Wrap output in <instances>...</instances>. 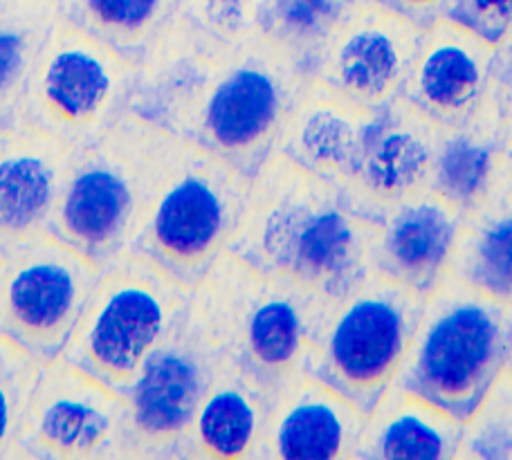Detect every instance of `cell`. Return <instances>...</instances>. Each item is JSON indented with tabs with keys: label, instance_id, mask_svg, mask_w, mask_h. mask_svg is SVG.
I'll return each instance as SVG.
<instances>
[{
	"label": "cell",
	"instance_id": "1",
	"mask_svg": "<svg viewBox=\"0 0 512 460\" xmlns=\"http://www.w3.org/2000/svg\"><path fill=\"white\" fill-rule=\"evenodd\" d=\"M376 232L378 225L346 209L333 184L272 158L252 178L248 211L227 254L331 303L373 274Z\"/></svg>",
	"mask_w": 512,
	"mask_h": 460
},
{
	"label": "cell",
	"instance_id": "2",
	"mask_svg": "<svg viewBox=\"0 0 512 460\" xmlns=\"http://www.w3.org/2000/svg\"><path fill=\"white\" fill-rule=\"evenodd\" d=\"M182 144L126 115L95 144L75 153L50 236L99 270L128 254Z\"/></svg>",
	"mask_w": 512,
	"mask_h": 460
},
{
	"label": "cell",
	"instance_id": "3",
	"mask_svg": "<svg viewBox=\"0 0 512 460\" xmlns=\"http://www.w3.org/2000/svg\"><path fill=\"white\" fill-rule=\"evenodd\" d=\"M221 362L270 404L304 380L310 344L326 303L223 254L194 290Z\"/></svg>",
	"mask_w": 512,
	"mask_h": 460
},
{
	"label": "cell",
	"instance_id": "4",
	"mask_svg": "<svg viewBox=\"0 0 512 460\" xmlns=\"http://www.w3.org/2000/svg\"><path fill=\"white\" fill-rule=\"evenodd\" d=\"M508 351L510 308L447 276L425 299L391 389L465 422L506 373Z\"/></svg>",
	"mask_w": 512,
	"mask_h": 460
},
{
	"label": "cell",
	"instance_id": "5",
	"mask_svg": "<svg viewBox=\"0 0 512 460\" xmlns=\"http://www.w3.org/2000/svg\"><path fill=\"white\" fill-rule=\"evenodd\" d=\"M191 299L158 265L124 254L102 270L59 360L126 398Z\"/></svg>",
	"mask_w": 512,
	"mask_h": 460
},
{
	"label": "cell",
	"instance_id": "6",
	"mask_svg": "<svg viewBox=\"0 0 512 460\" xmlns=\"http://www.w3.org/2000/svg\"><path fill=\"white\" fill-rule=\"evenodd\" d=\"M423 308L416 292L369 274L324 306L306 375L369 416L393 386Z\"/></svg>",
	"mask_w": 512,
	"mask_h": 460
},
{
	"label": "cell",
	"instance_id": "7",
	"mask_svg": "<svg viewBox=\"0 0 512 460\" xmlns=\"http://www.w3.org/2000/svg\"><path fill=\"white\" fill-rule=\"evenodd\" d=\"M250 184L221 158L185 142L128 254L196 290L239 234Z\"/></svg>",
	"mask_w": 512,
	"mask_h": 460
},
{
	"label": "cell",
	"instance_id": "8",
	"mask_svg": "<svg viewBox=\"0 0 512 460\" xmlns=\"http://www.w3.org/2000/svg\"><path fill=\"white\" fill-rule=\"evenodd\" d=\"M135 66L59 18L27 81L21 126L86 149L128 115Z\"/></svg>",
	"mask_w": 512,
	"mask_h": 460
},
{
	"label": "cell",
	"instance_id": "9",
	"mask_svg": "<svg viewBox=\"0 0 512 460\" xmlns=\"http://www.w3.org/2000/svg\"><path fill=\"white\" fill-rule=\"evenodd\" d=\"M306 81L263 36L243 45L216 75L189 144L252 180L274 158L283 124Z\"/></svg>",
	"mask_w": 512,
	"mask_h": 460
},
{
	"label": "cell",
	"instance_id": "10",
	"mask_svg": "<svg viewBox=\"0 0 512 460\" xmlns=\"http://www.w3.org/2000/svg\"><path fill=\"white\" fill-rule=\"evenodd\" d=\"M102 270L57 238H43L7 265L0 337L45 366L66 351Z\"/></svg>",
	"mask_w": 512,
	"mask_h": 460
},
{
	"label": "cell",
	"instance_id": "11",
	"mask_svg": "<svg viewBox=\"0 0 512 460\" xmlns=\"http://www.w3.org/2000/svg\"><path fill=\"white\" fill-rule=\"evenodd\" d=\"M218 366L221 355L191 299L126 395V447L149 460H171Z\"/></svg>",
	"mask_w": 512,
	"mask_h": 460
},
{
	"label": "cell",
	"instance_id": "12",
	"mask_svg": "<svg viewBox=\"0 0 512 460\" xmlns=\"http://www.w3.org/2000/svg\"><path fill=\"white\" fill-rule=\"evenodd\" d=\"M16 447L36 460H106L126 447V398L66 362L45 364Z\"/></svg>",
	"mask_w": 512,
	"mask_h": 460
},
{
	"label": "cell",
	"instance_id": "13",
	"mask_svg": "<svg viewBox=\"0 0 512 460\" xmlns=\"http://www.w3.org/2000/svg\"><path fill=\"white\" fill-rule=\"evenodd\" d=\"M420 41L416 23L373 0L328 36L310 79L376 110L398 97Z\"/></svg>",
	"mask_w": 512,
	"mask_h": 460
},
{
	"label": "cell",
	"instance_id": "14",
	"mask_svg": "<svg viewBox=\"0 0 512 460\" xmlns=\"http://www.w3.org/2000/svg\"><path fill=\"white\" fill-rule=\"evenodd\" d=\"M232 52L173 14L135 63L128 115L189 144L200 106Z\"/></svg>",
	"mask_w": 512,
	"mask_h": 460
},
{
	"label": "cell",
	"instance_id": "15",
	"mask_svg": "<svg viewBox=\"0 0 512 460\" xmlns=\"http://www.w3.org/2000/svg\"><path fill=\"white\" fill-rule=\"evenodd\" d=\"M436 126L400 97L371 113L358 160L340 193L346 209L380 225L389 211L427 189Z\"/></svg>",
	"mask_w": 512,
	"mask_h": 460
},
{
	"label": "cell",
	"instance_id": "16",
	"mask_svg": "<svg viewBox=\"0 0 512 460\" xmlns=\"http://www.w3.org/2000/svg\"><path fill=\"white\" fill-rule=\"evenodd\" d=\"M497 45L441 18L423 30L398 97L434 126H459L488 97Z\"/></svg>",
	"mask_w": 512,
	"mask_h": 460
},
{
	"label": "cell",
	"instance_id": "17",
	"mask_svg": "<svg viewBox=\"0 0 512 460\" xmlns=\"http://www.w3.org/2000/svg\"><path fill=\"white\" fill-rule=\"evenodd\" d=\"M75 153L34 128L0 131V256L5 261L50 236Z\"/></svg>",
	"mask_w": 512,
	"mask_h": 460
},
{
	"label": "cell",
	"instance_id": "18",
	"mask_svg": "<svg viewBox=\"0 0 512 460\" xmlns=\"http://www.w3.org/2000/svg\"><path fill=\"white\" fill-rule=\"evenodd\" d=\"M461 227V211L423 189L393 207L378 225L371 270L391 283L432 297L447 274Z\"/></svg>",
	"mask_w": 512,
	"mask_h": 460
},
{
	"label": "cell",
	"instance_id": "19",
	"mask_svg": "<svg viewBox=\"0 0 512 460\" xmlns=\"http://www.w3.org/2000/svg\"><path fill=\"white\" fill-rule=\"evenodd\" d=\"M371 113L308 79L283 124L274 158L340 189L358 160Z\"/></svg>",
	"mask_w": 512,
	"mask_h": 460
},
{
	"label": "cell",
	"instance_id": "20",
	"mask_svg": "<svg viewBox=\"0 0 512 460\" xmlns=\"http://www.w3.org/2000/svg\"><path fill=\"white\" fill-rule=\"evenodd\" d=\"M364 413L304 377L270 404L254 460H353Z\"/></svg>",
	"mask_w": 512,
	"mask_h": 460
},
{
	"label": "cell",
	"instance_id": "21",
	"mask_svg": "<svg viewBox=\"0 0 512 460\" xmlns=\"http://www.w3.org/2000/svg\"><path fill=\"white\" fill-rule=\"evenodd\" d=\"M268 411L270 400L221 362L173 449V460H254Z\"/></svg>",
	"mask_w": 512,
	"mask_h": 460
},
{
	"label": "cell",
	"instance_id": "22",
	"mask_svg": "<svg viewBox=\"0 0 512 460\" xmlns=\"http://www.w3.org/2000/svg\"><path fill=\"white\" fill-rule=\"evenodd\" d=\"M501 128V106L490 90L468 122L436 126L427 189L450 202L461 216L488 196L504 171L506 151Z\"/></svg>",
	"mask_w": 512,
	"mask_h": 460
},
{
	"label": "cell",
	"instance_id": "23",
	"mask_svg": "<svg viewBox=\"0 0 512 460\" xmlns=\"http://www.w3.org/2000/svg\"><path fill=\"white\" fill-rule=\"evenodd\" d=\"M463 422L425 400L389 389L364 416L353 460H459Z\"/></svg>",
	"mask_w": 512,
	"mask_h": 460
},
{
	"label": "cell",
	"instance_id": "24",
	"mask_svg": "<svg viewBox=\"0 0 512 460\" xmlns=\"http://www.w3.org/2000/svg\"><path fill=\"white\" fill-rule=\"evenodd\" d=\"M447 276L512 306V176L506 164L488 196L461 216Z\"/></svg>",
	"mask_w": 512,
	"mask_h": 460
},
{
	"label": "cell",
	"instance_id": "25",
	"mask_svg": "<svg viewBox=\"0 0 512 460\" xmlns=\"http://www.w3.org/2000/svg\"><path fill=\"white\" fill-rule=\"evenodd\" d=\"M59 23V0H0V131L21 126L27 81Z\"/></svg>",
	"mask_w": 512,
	"mask_h": 460
},
{
	"label": "cell",
	"instance_id": "26",
	"mask_svg": "<svg viewBox=\"0 0 512 460\" xmlns=\"http://www.w3.org/2000/svg\"><path fill=\"white\" fill-rule=\"evenodd\" d=\"M180 0H59V18L133 66L176 14Z\"/></svg>",
	"mask_w": 512,
	"mask_h": 460
},
{
	"label": "cell",
	"instance_id": "27",
	"mask_svg": "<svg viewBox=\"0 0 512 460\" xmlns=\"http://www.w3.org/2000/svg\"><path fill=\"white\" fill-rule=\"evenodd\" d=\"M369 3L373 0H272L263 39L310 79L328 36Z\"/></svg>",
	"mask_w": 512,
	"mask_h": 460
},
{
	"label": "cell",
	"instance_id": "28",
	"mask_svg": "<svg viewBox=\"0 0 512 460\" xmlns=\"http://www.w3.org/2000/svg\"><path fill=\"white\" fill-rule=\"evenodd\" d=\"M272 0H180L176 16L227 50L261 39Z\"/></svg>",
	"mask_w": 512,
	"mask_h": 460
},
{
	"label": "cell",
	"instance_id": "29",
	"mask_svg": "<svg viewBox=\"0 0 512 460\" xmlns=\"http://www.w3.org/2000/svg\"><path fill=\"white\" fill-rule=\"evenodd\" d=\"M459 460H512V380L506 373L463 422Z\"/></svg>",
	"mask_w": 512,
	"mask_h": 460
},
{
	"label": "cell",
	"instance_id": "30",
	"mask_svg": "<svg viewBox=\"0 0 512 460\" xmlns=\"http://www.w3.org/2000/svg\"><path fill=\"white\" fill-rule=\"evenodd\" d=\"M39 368L30 355L0 337V460L18 445Z\"/></svg>",
	"mask_w": 512,
	"mask_h": 460
},
{
	"label": "cell",
	"instance_id": "31",
	"mask_svg": "<svg viewBox=\"0 0 512 460\" xmlns=\"http://www.w3.org/2000/svg\"><path fill=\"white\" fill-rule=\"evenodd\" d=\"M443 18L501 45L512 34V0H450Z\"/></svg>",
	"mask_w": 512,
	"mask_h": 460
},
{
	"label": "cell",
	"instance_id": "32",
	"mask_svg": "<svg viewBox=\"0 0 512 460\" xmlns=\"http://www.w3.org/2000/svg\"><path fill=\"white\" fill-rule=\"evenodd\" d=\"M376 3L409 18V21L416 23L420 30H427L429 25L441 21L450 0H376Z\"/></svg>",
	"mask_w": 512,
	"mask_h": 460
},
{
	"label": "cell",
	"instance_id": "33",
	"mask_svg": "<svg viewBox=\"0 0 512 460\" xmlns=\"http://www.w3.org/2000/svg\"><path fill=\"white\" fill-rule=\"evenodd\" d=\"M106 460H149V458L142 456L140 452H135V449H131V447H122V449H117L113 456H108Z\"/></svg>",
	"mask_w": 512,
	"mask_h": 460
},
{
	"label": "cell",
	"instance_id": "34",
	"mask_svg": "<svg viewBox=\"0 0 512 460\" xmlns=\"http://www.w3.org/2000/svg\"><path fill=\"white\" fill-rule=\"evenodd\" d=\"M7 265L9 261H5L3 256H0V303H3V288H5V276H7Z\"/></svg>",
	"mask_w": 512,
	"mask_h": 460
},
{
	"label": "cell",
	"instance_id": "35",
	"mask_svg": "<svg viewBox=\"0 0 512 460\" xmlns=\"http://www.w3.org/2000/svg\"><path fill=\"white\" fill-rule=\"evenodd\" d=\"M5 460H36V458H32V456H27L25 452H21V449H12V452H9L7 456H5Z\"/></svg>",
	"mask_w": 512,
	"mask_h": 460
},
{
	"label": "cell",
	"instance_id": "36",
	"mask_svg": "<svg viewBox=\"0 0 512 460\" xmlns=\"http://www.w3.org/2000/svg\"><path fill=\"white\" fill-rule=\"evenodd\" d=\"M506 375L512 380V312H510V351H508V364H506Z\"/></svg>",
	"mask_w": 512,
	"mask_h": 460
},
{
	"label": "cell",
	"instance_id": "37",
	"mask_svg": "<svg viewBox=\"0 0 512 460\" xmlns=\"http://www.w3.org/2000/svg\"><path fill=\"white\" fill-rule=\"evenodd\" d=\"M171 460H173V458H171Z\"/></svg>",
	"mask_w": 512,
	"mask_h": 460
}]
</instances>
